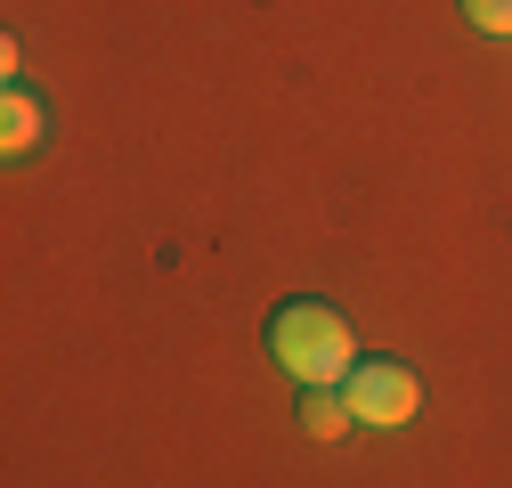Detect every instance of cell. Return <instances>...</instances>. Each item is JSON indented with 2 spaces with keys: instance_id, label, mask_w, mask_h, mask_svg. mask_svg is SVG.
<instances>
[{
  "instance_id": "obj_1",
  "label": "cell",
  "mask_w": 512,
  "mask_h": 488,
  "mask_svg": "<svg viewBox=\"0 0 512 488\" xmlns=\"http://www.w3.org/2000/svg\"><path fill=\"white\" fill-rule=\"evenodd\" d=\"M269 358L301 391H342L350 366H358V334H350V318L334 310V301L301 293V301H285V310L269 318Z\"/></svg>"
},
{
  "instance_id": "obj_2",
  "label": "cell",
  "mask_w": 512,
  "mask_h": 488,
  "mask_svg": "<svg viewBox=\"0 0 512 488\" xmlns=\"http://www.w3.org/2000/svg\"><path fill=\"white\" fill-rule=\"evenodd\" d=\"M342 399H350L358 423L391 432V423H415V407H423V375H415L407 358H358L350 383H342Z\"/></svg>"
},
{
  "instance_id": "obj_3",
  "label": "cell",
  "mask_w": 512,
  "mask_h": 488,
  "mask_svg": "<svg viewBox=\"0 0 512 488\" xmlns=\"http://www.w3.org/2000/svg\"><path fill=\"white\" fill-rule=\"evenodd\" d=\"M41 131H49V106H41L33 90H9V98H0V147H9V155H33Z\"/></svg>"
},
{
  "instance_id": "obj_4",
  "label": "cell",
  "mask_w": 512,
  "mask_h": 488,
  "mask_svg": "<svg viewBox=\"0 0 512 488\" xmlns=\"http://www.w3.org/2000/svg\"><path fill=\"white\" fill-rule=\"evenodd\" d=\"M301 423H309L317 440H342L358 415H350V399H342V391H301Z\"/></svg>"
},
{
  "instance_id": "obj_5",
  "label": "cell",
  "mask_w": 512,
  "mask_h": 488,
  "mask_svg": "<svg viewBox=\"0 0 512 488\" xmlns=\"http://www.w3.org/2000/svg\"><path fill=\"white\" fill-rule=\"evenodd\" d=\"M464 25L488 41H512V0H464Z\"/></svg>"
}]
</instances>
